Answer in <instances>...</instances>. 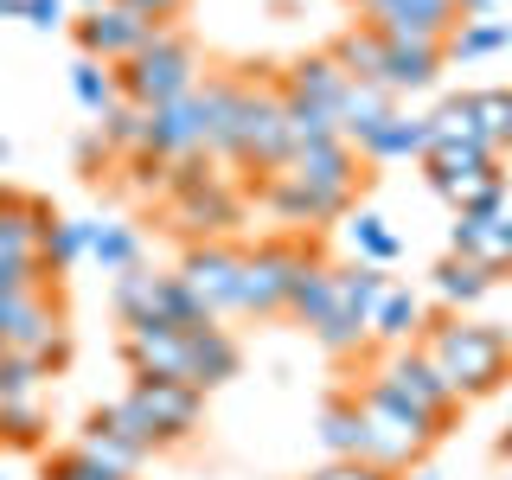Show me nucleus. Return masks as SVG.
Here are the masks:
<instances>
[{
	"instance_id": "f257e3e1",
	"label": "nucleus",
	"mask_w": 512,
	"mask_h": 480,
	"mask_svg": "<svg viewBox=\"0 0 512 480\" xmlns=\"http://www.w3.org/2000/svg\"><path fill=\"white\" fill-rule=\"evenodd\" d=\"M416 346L436 359V372L455 384L461 404H480V397L506 391V378H512V333L500 320L436 308L423 320V333H416Z\"/></svg>"
},
{
	"instance_id": "f03ea898",
	"label": "nucleus",
	"mask_w": 512,
	"mask_h": 480,
	"mask_svg": "<svg viewBox=\"0 0 512 480\" xmlns=\"http://www.w3.org/2000/svg\"><path fill=\"white\" fill-rule=\"evenodd\" d=\"M352 397H359V410H365V423H372V442H365V461L384 474H410V468H423V455L436 448L448 429L436 423L429 410H416L404 391H391L378 372L372 378H359L352 384Z\"/></svg>"
},
{
	"instance_id": "7ed1b4c3",
	"label": "nucleus",
	"mask_w": 512,
	"mask_h": 480,
	"mask_svg": "<svg viewBox=\"0 0 512 480\" xmlns=\"http://www.w3.org/2000/svg\"><path fill=\"white\" fill-rule=\"evenodd\" d=\"M237 173L263 180V173L288 167V122H282V90H276V64H244V96L231 116V141L224 154Z\"/></svg>"
},
{
	"instance_id": "20e7f679",
	"label": "nucleus",
	"mask_w": 512,
	"mask_h": 480,
	"mask_svg": "<svg viewBox=\"0 0 512 480\" xmlns=\"http://www.w3.org/2000/svg\"><path fill=\"white\" fill-rule=\"evenodd\" d=\"M205 64H199V45L186 39L180 26H160L135 58L116 64V96L135 109H160V103H180V96L199 90Z\"/></svg>"
},
{
	"instance_id": "39448f33",
	"label": "nucleus",
	"mask_w": 512,
	"mask_h": 480,
	"mask_svg": "<svg viewBox=\"0 0 512 480\" xmlns=\"http://www.w3.org/2000/svg\"><path fill=\"white\" fill-rule=\"evenodd\" d=\"M314 263H320V237H301V231L263 237L256 250H244V269H237V314L244 320H282L295 282Z\"/></svg>"
},
{
	"instance_id": "423d86ee",
	"label": "nucleus",
	"mask_w": 512,
	"mask_h": 480,
	"mask_svg": "<svg viewBox=\"0 0 512 480\" xmlns=\"http://www.w3.org/2000/svg\"><path fill=\"white\" fill-rule=\"evenodd\" d=\"M160 199H167V218L186 231V244H205V237H224L237 218H244V192L218 173V160H173L167 167V186H160Z\"/></svg>"
},
{
	"instance_id": "0eeeda50",
	"label": "nucleus",
	"mask_w": 512,
	"mask_h": 480,
	"mask_svg": "<svg viewBox=\"0 0 512 480\" xmlns=\"http://www.w3.org/2000/svg\"><path fill=\"white\" fill-rule=\"evenodd\" d=\"M122 404L141 423V436L154 442V455H160V448L192 442L199 423H205V391H192L186 378H135L122 391Z\"/></svg>"
},
{
	"instance_id": "6e6552de",
	"label": "nucleus",
	"mask_w": 512,
	"mask_h": 480,
	"mask_svg": "<svg viewBox=\"0 0 512 480\" xmlns=\"http://www.w3.org/2000/svg\"><path fill=\"white\" fill-rule=\"evenodd\" d=\"M282 173H288V180H301V186L314 192V199H327L340 218L352 212V199L365 192V180H372V173H365V160L352 154V141H346V135L320 141V148H301Z\"/></svg>"
},
{
	"instance_id": "1a4fd4ad",
	"label": "nucleus",
	"mask_w": 512,
	"mask_h": 480,
	"mask_svg": "<svg viewBox=\"0 0 512 480\" xmlns=\"http://www.w3.org/2000/svg\"><path fill=\"white\" fill-rule=\"evenodd\" d=\"M378 378L391 384V391H404L416 410H429L442 429H455V423H461V410H468V404L455 397V384H448V378L436 372V359H429V352L416 346V340H410V346H391V352H384Z\"/></svg>"
},
{
	"instance_id": "9d476101",
	"label": "nucleus",
	"mask_w": 512,
	"mask_h": 480,
	"mask_svg": "<svg viewBox=\"0 0 512 480\" xmlns=\"http://www.w3.org/2000/svg\"><path fill=\"white\" fill-rule=\"evenodd\" d=\"M423 180L429 192H442L448 205H461L480 180H493V173H506V154H493L487 141H461V135H448V141H429L423 148Z\"/></svg>"
},
{
	"instance_id": "9b49d317",
	"label": "nucleus",
	"mask_w": 512,
	"mask_h": 480,
	"mask_svg": "<svg viewBox=\"0 0 512 480\" xmlns=\"http://www.w3.org/2000/svg\"><path fill=\"white\" fill-rule=\"evenodd\" d=\"M154 20H141L135 7H122V0H109V7H96V13H71V39H77V58H96V64H109L116 71L122 58H135L141 45L154 39Z\"/></svg>"
},
{
	"instance_id": "f8f14e48",
	"label": "nucleus",
	"mask_w": 512,
	"mask_h": 480,
	"mask_svg": "<svg viewBox=\"0 0 512 480\" xmlns=\"http://www.w3.org/2000/svg\"><path fill=\"white\" fill-rule=\"evenodd\" d=\"M237 269H244V244H231V237H205V244L180 250V269H173V276H180L192 295L224 320V314H237Z\"/></svg>"
},
{
	"instance_id": "ddd939ff",
	"label": "nucleus",
	"mask_w": 512,
	"mask_h": 480,
	"mask_svg": "<svg viewBox=\"0 0 512 480\" xmlns=\"http://www.w3.org/2000/svg\"><path fill=\"white\" fill-rule=\"evenodd\" d=\"M77 448L96 455V461H109V468H122V474H141V461L154 455V442L141 436V423L128 416L122 397H116V404L84 410V423H77Z\"/></svg>"
},
{
	"instance_id": "4468645a",
	"label": "nucleus",
	"mask_w": 512,
	"mask_h": 480,
	"mask_svg": "<svg viewBox=\"0 0 512 480\" xmlns=\"http://www.w3.org/2000/svg\"><path fill=\"white\" fill-rule=\"evenodd\" d=\"M58 333H71L58 282L26 288V295H0V352H39L45 340H58Z\"/></svg>"
},
{
	"instance_id": "2eb2a0df",
	"label": "nucleus",
	"mask_w": 512,
	"mask_h": 480,
	"mask_svg": "<svg viewBox=\"0 0 512 480\" xmlns=\"http://www.w3.org/2000/svg\"><path fill=\"white\" fill-rule=\"evenodd\" d=\"M244 378V346H237L231 327H218V320H205V327H186V384L192 391L212 397L218 384Z\"/></svg>"
},
{
	"instance_id": "dca6fc26",
	"label": "nucleus",
	"mask_w": 512,
	"mask_h": 480,
	"mask_svg": "<svg viewBox=\"0 0 512 480\" xmlns=\"http://www.w3.org/2000/svg\"><path fill=\"white\" fill-rule=\"evenodd\" d=\"M372 26L391 45H448V32L461 26L455 0H384L372 13Z\"/></svg>"
},
{
	"instance_id": "f3484780",
	"label": "nucleus",
	"mask_w": 512,
	"mask_h": 480,
	"mask_svg": "<svg viewBox=\"0 0 512 480\" xmlns=\"http://www.w3.org/2000/svg\"><path fill=\"white\" fill-rule=\"evenodd\" d=\"M276 90H282V96H295V103L327 109V116L340 122V96L352 90V77L340 71V64H333V52H301V58L276 64Z\"/></svg>"
},
{
	"instance_id": "a211bd4d",
	"label": "nucleus",
	"mask_w": 512,
	"mask_h": 480,
	"mask_svg": "<svg viewBox=\"0 0 512 480\" xmlns=\"http://www.w3.org/2000/svg\"><path fill=\"white\" fill-rule=\"evenodd\" d=\"M250 192H256V205H263L276 224H288V231H301V237H314L320 224H333L340 212H333L327 199H314L301 180H288V173H263V180H250Z\"/></svg>"
},
{
	"instance_id": "6ab92c4d",
	"label": "nucleus",
	"mask_w": 512,
	"mask_h": 480,
	"mask_svg": "<svg viewBox=\"0 0 512 480\" xmlns=\"http://www.w3.org/2000/svg\"><path fill=\"white\" fill-rule=\"evenodd\" d=\"M148 154L154 160H199L205 154V122H199V103L192 96H180V103H160L148 109ZM212 160V154H205Z\"/></svg>"
},
{
	"instance_id": "aec40b11",
	"label": "nucleus",
	"mask_w": 512,
	"mask_h": 480,
	"mask_svg": "<svg viewBox=\"0 0 512 480\" xmlns=\"http://www.w3.org/2000/svg\"><path fill=\"white\" fill-rule=\"evenodd\" d=\"M128 378H186V333L180 327H122Z\"/></svg>"
},
{
	"instance_id": "412c9836",
	"label": "nucleus",
	"mask_w": 512,
	"mask_h": 480,
	"mask_svg": "<svg viewBox=\"0 0 512 480\" xmlns=\"http://www.w3.org/2000/svg\"><path fill=\"white\" fill-rule=\"evenodd\" d=\"M365 442H372V423H365L352 384L327 391V404H320V448H327V461H365Z\"/></svg>"
},
{
	"instance_id": "4be33fe9",
	"label": "nucleus",
	"mask_w": 512,
	"mask_h": 480,
	"mask_svg": "<svg viewBox=\"0 0 512 480\" xmlns=\"http://www.w3.org/2000/svg\"><path fill=\"white\" fill-rule=\"evenodd\" d=\"M442 71H448V58H442V45H391L384 52V77H378V90L384 96H429L442 84Z\"/></svg>"
},
{
	"instance_id": "5701e85b",
	"label": "nucleus",
	"mask_w": 512,
	"mask_h": 480,
	"mask_svg": "<svg viewBox=\"0 0 512 480\" xmlns=\"http://www.w3.org/2000/svg\"><path fill=\"white\" fill-rule=\"evenodd\" d=\"M429 288H436V301L442 308H455V314H474L480 301L500 288V276H493L487 263H474V256H442L436 269H429Z\"/></svg>"
},
{
	"instance_id": "b1692460",
	"label": "nucleus",
	"mask_w": 512,
	"mask_h": 480,
	"mask_svg": "<svg viewBox=\"0 0 512 480\" xmlns=\"http://www.w3.org/2000/svg\"><path fill=\"white\" fill-rule=\"evenodd\" d=\"M423 148H429V122H423V116H404V109H391V116H384L352 154H359L365 167H391V160H423Z\"/></svg>"
},
{
	"instance_id": "393cba45",
	"label": "nucleus",
	"mask_w": 512,
	"mask_h": 480,
	"mask_svg": "<svg viewBox=\"0 0 512 480\" xmlns=\"http://www.w3.org/2000/svg\"><path fill=\"white\" fill-rule=\"evenodd\" d=\"M423 320H429V308H423V295H416L410 282H391L378 295V308H372V340L391 352V346H410L416 333H423Z\"/></svg>"
},
{
	"instance_id": "a878e982",
	"label": "nucleus",
	"mask_w": 512,
	"mask_h": 480,
	"mask_svg": "<svg viewBox=\"0 0 512 480\" xmlns=\"http://www.w3.org/2000/svg\"><path fill=\"white\" fill-rule=\"evenodd\" d=\"M327 52H333V64H340L352 84H378V77H384V52H391V39H384L372 20H352L340 39L327 45Z\"/></svg>"
},
{
	"instance_id": "bb28decb",
	"label": "nucleus",
	"mask_w": 512,
	"mask_h": 480,
	"mask_svg": "<svg viewBox=\"0 0 512 480\" xmlns=\"http://www.w3.org/2000/svg\"><path fill=\"white\" fill-rule=\"evenodd\" d=\"M90 263L103 269V276H122V269H141V263H148V237H141V224H128V218H96V237H90Z\"/></svg>"
},
{
	"instance_id": "cd10ccee",
	"label": "nucleus",
	"mask_w": 512,
	"mask_h": 480,
	"mask_svg": "<svg viewBox=\"0 0 512 480\" xmlns=\"http://www.w3.org/2000/svg\"><path fill=\"white\" fill-rule=\"evenodd\" d=\"M391 282L397 276L378 269V263H333V301H340V314H359L365 327H372V308H378V295Z\"/></svg>"
},
{
	"instance_id": "c85d7f7f",
	"label": "nucleus",
	"mask_w": 512,
	"mask_h": 480,
	"mask_svg": "<svg viewBox=\"0 0 512 480\" xmlns=\"http://www.w3.org/2000/svg\"><path fill=\"white\" fill-rule=\"evenodd\" d=\"M500 52H512V20H461L442 45L448 64H487Z\"/></svg>"
},
{
	"instance_id": "c756f323",
	"label": "nucleus",
	"mask_w": 512,
	"mask_h": 480,
	"mask_svg": "<svg viewBox=\"0 0 512 480\" xmlns=\"http://www.w3.org/2000/svg\"><path fill=\"white\" fill-rule=\"evenodd\" d=\"M109 308H116L122 327H148L154 308H160V269H122L116 282H109Z\"/></svg>"
},
{
	"instance_id": "7c9ffc66",
	"label": "nucleus",
	"mask_w": 512,
	"mask_h": 480,
	"mask_svg": "<svg viewBox=\"0 0 512 480\" xmlns=\"http://www.w3.org/2000/svg\"><path fill=\"white\" fill-rule=\"evenodd\" d=\"M468 122H474V141H487L493 154H506L512 148V84L468 90Z\"/></svg>"
},
{
	"instance_id": "2f4dec72",
	"label": "nucleus",
	"mask_w": 512,
	"mask_h": 480,
	"mask_svg": "<svg viewBox=\"0 0 512 480\" xmlns=\"http://www.w3.org/2000/svg\"><path fill=\"white\" fill-rule=\"evenodd\" d=\"M45 436H52L45 397H0V448H26V455H39Z\"/></svg>"
},
{
	"instance_id": "473e14b6",
	"label": "nucleus",
	"mask_w": 512,
	"mask_h": 480,
	"mask_svg": "<svg viewBox=\"0 0 512 480\" xmlns=\"http://www.w3.org/2000/svg\"><path fill=\"white\" fill-rule=\"evenodd\" d=\"M346 244H352V263H378V269H391L404 256V237L378 212H346Z\"/></svg>"
},
{
	"instance_id": "72a5a7b5",
	"label": "nucleus",
	"mask_w": 512,
	"mask_h": 480,
	"mask_svg": "<svg viewBox=\"0 0 512 480\" xmlns=\"http://www.w3.org/2000/svg\"><path fill=\"white\" fill-rule=\"evenodd\" d=\"M333 308H340V301H333V263L327 256H320V263L308 269V276L295 282V295H288V308H282V320H295V327H320V320H327Z\"/></svg>"
},
{
	"instance_id": "f704fd0d",
	"label": "nucleus",
	"mask_w": 512,
	"mask_h": 480,
	"mask_svg": "<svg viewBox=\"0 0 512 480\" xmlns=\"http://www.w3.org/2000/svg\"><path fill=\"white\" fill-rule=\"evenodd\" d=\"M391 109H397V96H384L378 84H352V90L340 96V135L352 141V148H359V141L372 135V128L391 116Z\"/></svg>"
},
{
	"instance_id": "c9c22d12",
	"label": "nucleus",
	"mask_w": 512,
	"mask_h": 480,
	"mask_svg": "<svg viewBox=\"0 0 512 480\" xmlns=\"http://www.w3.org/2000/svg\"><path fill=\"white\" fill-rule=\"evenodd\" d=\"M90 237H96V218H58L52 237H45V269L52 276H71L77 263H90Z\"/></svg>"
},
{
	"instance_id": "e433bc0d",
	"label": "nucleus",
	"mask_w": 512,
	"mask_h": 480,
	"mask_svg": "<svg viewBox=\"0 0 512 480\" xmlns=\"http://www.w3.org/2000/svg\"><path fill=\"white\" fill-rule=\"evenodd\" d=\"M96 135H103L109 160L148 154V109H135V103H116V109H109V116H96Z\"/></svg>"
},
{
	"instance_id": "4c0bfd02",
	"label": "nucleus",
	"mask_w": 512,
	"mask_h": 480,
	"mask_svg": "<svg viewBox=\"0 0 512 480\" xmlns=\"http://www.w3.org/2000/svg\"><path fill=\"white\" fill-rule=\"evenodd\" d=\"M71 103L84 109V116H109V109L122 103L116 96V71L96 58H71Z\"/></svg>"
},
{
	"instance_id": "58836bf2",
	"label": "nucleus",
	"mask_w": 512,
	"mask_h": 480,
	"mask_svg": "<svg viewBox=\"0 0 512 480\" xmlns=\"http://www.w3.org/2000/svg\"><path fill=\"white\" fill-rule=\"evenodd\" d=\"M39 480H135V474H122V468H109V461L84 455L77 442H64L52 455H39Z\"/></svg>"
},
{
	"instance_id": "ea45409f",
	"label": "nucleus",
	"mask_w": 512,
	"mask_h": 480,
	"mask_svg": "<svg viewBox=\"0 0 512 480\" xmlns=\"http://www.w3.org/2000/svg\"><path fill=\"white\" fill-rule=\"evenodd\" d=\"M314 346L327 352V359H352V352H365V346H372V327H365L359 314H340V308H333V314L314 327Z\"/></svg>"
},
{
	"instance_id": "a19ab883",
	"label": "nucleus",
	"mask_w": 512,
	"mask_h": 480,
	"mask_svg": "<svg viewBox=\"0 0 512 480\" xmlns=\"http://www.w3.org/2000/svg\"><path fill=\"white\" fill-rule=\"evenodd\" d=\"M506 199H512V173H493V180H480V186L468 192V199L455 205V218H474V224H500Z\"/></svg>"
},
{
	"instance_id": "79ce46f5",
	"label": "nucleus",
	"mask_w": 512,
	"mask_h": 480,
	"mask_svg": "<svg viewBox=\"0 0 512 480\" xmlns=\"http://www.w3.org/2000/svg\"><path fill=\"white\" fill-rule=\"evenodd\" d=\"M0 397H45V365L32 352H0Z\"/></svg>"
},
{
	"instance_id": "37998d69",
	"label": "nucleus",
	"mask_w": 512,
	"mask_h": 480,
	"mask_svg": "<svg viewBox=\"0 0 512 480\" xmlns=\"http://www.w3.org/2000/svg\"><path fill=\"white\" fill-rule=\"evenodd\" d=\"M26 26L32 32H64L71 26V0H26Z\"/></svg>"
},
{
	"instance_id": "c03bdc74",
	"label": "nucleus",
	"mask_w": 512,
	"mask_h": 480,
	"mask_svg": "<svg viewBox=\"0 0 512 480\" xmlns=\"http://www.w3.org/2000/svg\"><path fill=\"white\" fill-rule=\"evenodd\" d=\"M308 480H397V474L372 468V461H320V468H314Z\"/></svg>"
},
{
	"instance_id": "a18cd8bd",
	"label": "nucleus",
	"mask_w": 512,
	"mask_h": 480,
	"mask_svg": "<svg viewBox=\"0 0 512 480\" xmlns=\"http://www.w3.org/2000/svg\"><path fill=\"white\" fill-rule=\"evenodd\" d=\"M77 167H84V180H103V167H109V148H103V135H96V128H90L84 141H77Z\"/></svg>"
},
{
	"instance_id": "49530a36",
	"label": "nucleus",
	"mask_w": 512,
	"mask_h": 480,
	"mask_svg": "<svg viewBox=\"0 0 512 480\" xmlns=\"http://www.w3.org/2000/svg\"><path fill=\"white\" fill-rule=\"evenodd\" d=\"M122 7H135L141 20H154V26H173V20L192 7V0H122Z\"/></svg>"
},
{
	"instance_id": "de8ad7c7",
	"label": "nucleus",
	"mask_w": 512,
	"mask_h": 480,
	"mask_svg": "<svg viewBox=\"0 0 512 480\" xmlns=\"http://www.w3.org/2000/svg\"><path fill=\"white\" fill-rule=\"evenodd\" d=\"M461 20H500V0H455Z\"/></svg>"
},
{
	"instance_id": "09e8293b",
	"label": "nucleus",
	"mask_w": 512,
	"mask_h": 480,
	"mask_svg": "<svg viewBox=\"0 0 512 480\" xmlns=\"http://www.w3.org/2000/svg\"><path fill=\"white\" fill-rule=\"evenodd\" d=\"M0 20H26V0H0Z\"/></svg>"
},
{
	"instance_id": "8fccbe9b",
	"label": "nucleus",
	"mask_w": 512,
	"mask_h": 480,
	"mask_svg": "<svg viewBox=\"0 0 512 480\" xmlns=\"http://www.w3.org/2000/svg\"><path fill=\"white\" fill-rule=\"evenodd\" d=\"M493 455H500V461H512V423L500 429V442H493Z\"/></svg>"
},
{
	"instance_id": "3c124183",
	"label": "nucleus",
	"mask_w": 512,
	"mask_h": 480,
	"mask_svg": "<svg viewBox=\"0 0 512 480\" xmlns=\"http://www.w3.org/2000/svg\"><path fill=\"white\" fill-rule=\"evenodd\" d=\"M352 7H359V20H372V13L384 7V0H352Z\"/></svg>"
},
{
	"instance_id": "603ef678",
	"label": "nucleus",
	"mask_w": 512,
	"mask_h": 480,
	"mask_svg": "<svg viewBox=\"0 0 512 480\" xmlns=\"http://www.w3.org/2000/svg\"><path fill=\"white\" fill-rule=\"evenodd\" d=\"M13 199H20V186H0V212H7V205H13Z\"/></svg>"
},
{
	"instance_id": "864d4df0",
	"label": "nucleus",
	"mask_w": 512,
	"mask_h": 480,
	"mask_svg": "<svg viewBox=\"0 0 512 480\" xmlns=\"http://www.w3.org/2000/svg\"><path fill=\"white\" fill-rule=\"evenodd\" d=\"M71 7H77V13H96V7H109V0H71Z\"/></svg>"
},
{
	"instance_id": "5fc2aeb1",
	"label": "nucleus",
	"mask_w": 512,
	"mask_h": 480,
	"mask_svg": "<svg viewBox=\"0 0 512 480\" xmlns=\"http://www.w3.org/2000/svg\"><path fill=\"white\" fill-rule=\"evenodd\" d=\"M397 480H436V474H429V468H410V474H397Z\"/></svg>"
},
{
	"instance_id": "6e6d98bb",
	"label": "nucleus",
	"mask_w": 512,
	"mask_h": 480,
	"mask_svg": "<svg viewBox=\"0 0 512 480\" xmlns=\"http://www.w3.org/2000/svg\"><path fill=\"white\" fill-rule=\"evenodd\" d=\"M7 160H13V141H7V135H0V167H7Z\"/></svg>"
},
{
	"instance_id": "4d7b16f0",
	"label": "nucleus",
	"mask_w": 512,
	"mask_h": 480,
	"mask_svg": "<svg viewBox=\"0 0 512 480\" xmlns=\"http://www.w3.org/2000/svg\"><path fill=\"white\" fill-rule=\"evenodd\" d=\"M0 480H7V474H0Z\"/></svg>"
},
{
	"instance_id": "13d9d810",
	"label": "nucleus",
	"mask_w": 512,
	"mask_h": 480,
	"mask_svg": "<svg viewBox=\"0 0 512 480\" xmlns=\"http://www.w3.org/2000/svg\"><path fill=\"white\" fill-rule=\"evenodd\" d=\"M506 480H512V474H506Z\"/></svg>"
}]
</instances>
